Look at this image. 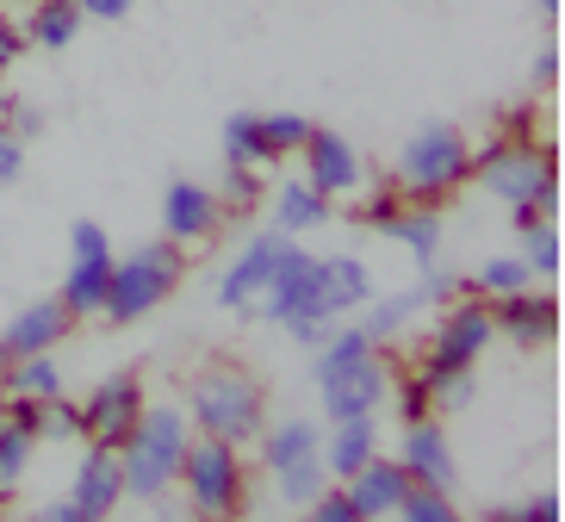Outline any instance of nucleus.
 <instances>
[{
  "label": "nucleus",
  "instance_id": "nucleus-44",
  "mask_svg": "<svg viewBox=\"0 0 565 522\" xmlns=\"http://www.w3.org/2000/svg\"><path fill=\"white\" fill-rule=\"evenodd\" d=\"M7 125H13L25 143H32V137L44 131V113H38V106H19V100H13V106H7Z\"/></svg>",
  "mask_w": 565,
  "mask_h": 522
},
{
  "label": "nucleus",
  "instance_id": "nucleus-10",
  "mask_svg": "<svg viewBox=\"0 0 565 522\" xmlns=\"http://www.w3.org/2000/svg\"><path fill=\"white\" fill-rule=\"evenodd\" d=\"M441 318L429 330V349H423V367L416 373H448V367H479L491 342H498V323H491V305L472 299V292H454L448 305H435Z\"/></svg>",
  "mask_w": 565,
  "mask_h": 522
},
{
  "label": "nucleus",
  "instance_id": "nucleus-33",
  "mask_svg": "<svg viewBox=\"0 0 565 522\" xmlns=\"http://www.w3.org/2000/svg\"><path fill=\"white\" fill-rule=\"evenodd\" d=\"M311 125H317L311 113H262V137H267V150H274V162H299Z\"/></svg>",
  "mask_w": 565,
  "mask_h": 522
},
{
  "label": "nucleus",
  "instance_id": "nucleus-15",
  "mask_svg": "<svg viewBox=\"0 0 565 522\" xmlns=\"http://www.w3.org/2000/svg\"><path fill=\"white\" fill-rule=\"evenodd\" d=\"M392 460L411 472V486H441V491L460 486V467H454V441H448V429H441V417L398 423V448H392Z\"/></svg>",
  "mask_w": 565,
  "mask_h": 522
},
{
  "label": "nucleus",
  "instance_id": "nucleus-37",
  "mask_svg": "<svg viewBox=\"0 0 565 522\" xmlns=\"http://www.w3.org/2000/svg\"><path fill=\"white\" fill-rule=\"evenodd\" d=\"M267 193V174L255 169H224V187H217V200H224V212H255Z\"/></svg>",
  "mask_w": 565,
  "mask_h": 522
},
{
  "label": "nucleus",
  "instance_id": "nucleus-48",
  "mask_svg": "<svg viewBox=\"0 0 565 522\" xmlns=\"http://www.w3.org/2000/svg\"><path fill=\"white\" fill-rule=\"evenodd\" d=\"M7 106H13V87H7V75H0V118H7Z\"/></svg>",
  "mask_w": 565,
  "mask_h": 522
},
{
  "label": "nucleus",
  "instance_id": "nucleus-19",
  "mask_svg": "<svg viewBox=\"0 0 565 522\" xmlns=\"http://www.w3.org/2000/svg\"><path fill=\"white\" fill-rule=\"evenodd\" d=\"M262 200H267V224L286 231V236H311L335 219V200H323L305 174H286V181L274 187V193H262Z\"/></svg>",
  "mask_w": 565,
  "mask_h": 522
},
{
  "label": "nucleus",
  "instance_id": "nucleus-12",
  "mask_svg": "<svg viewBox=\"0 0 565 522\" xmlns=\"http://www.w3.org/2000/svg\"><path fill=\"white\" fill-rule=\"evenodd\" d=\"M224 224H231V212H224V200H217V187L186 181V174L162 187V236H168V243H181V249H205Z\"/></svg>",
  "mask_w": 565,
  "mask_h": 522
},
{
  "label": "nucleus",
  "instance_id": "nucleus-2",
  "mask_svg": "<svg viewBox=\"0 0 565 522\" xmlns=\"http://www.w3.org/2000/svg\"><path fill=\"white\" fill-rule=\"evenodd\" d=\"M181 411L193 423V436H217V441H236V448H249L262 436L267 423V380L231 354H217L205 361L181 392Z\"/></svg>",
  "mask_w": 565,
  "mask_h": 522
},
{
  "label": "nucleus",
  "instance_id": "nucleus-1",
  "mask_svg": "<svg viewBox=\"0 0 565 522\" xmlns=\"http://www.w3.org/2000/svg\"><path fill=\"white\" fill-rule=\"evenodd\" d=\"M392 361L385 342H373L361 323H335L330 337L311 349V386H317V417L342 423V417H380L392 405Z\"/></svg>",
  "mask_w": 565,
  "mask_h": 522
},
{
  "label": "nucleus",
  "instance_id": "nucleus-30",
  "mask_svg": "<svg viewBox=\"0 0 565 522\" xmlns=\"http://www.w3.org/2000/svg\"><path fill=\"white\" fill-rule=\"evenodd\" d=\"M515 255L529 262V274H534V287H553L559 280V219H541V224H529V231L515 236Z\"/></svg>",
  "mask_w": 565,
  "mask_h": 522
},
{
  "label": "nucleus",
  "instance_id": "nucleus-41",
  "mask_svg": "<svg viewBox=\"0 0 565 522\" xmlns=\"http://www.w3.org/2000/svg\"><path fill=\"white\" fill-rule=\"evenodd\" d=\"M392 398H398V423L435 417V411H429V386H423V373H411V380H392Z\"/></svg>",
  "mask_w": 565,
  "mask_h": 522
},
{
  "label": "nucleus",
  "instance_id": "nucleus-47",
  "mask_svg": "<svg viewBox=\"0 0 565 522\" xmlns=\"http://www.w3.org/2000/svg\"><path fill=\"white\" fill-rule=\"evenodd\" d=\"M559 75V51H541L534 56V82H553Z\"/></svg>",
  "mask_w": 565,
  "mask_h": 522
},
{
  "label": "nucleus",
  "instance_id": "nucleus-8",
  "mask_svg": "<svg viewBox=\"0 0 565 522\" xmlns=\"http://www.w3.org/2000/svg\"><path fill=\"white\" fill-rule=\"evenodd\" d=\"M299 236H286V231H274V224H255L243 243H236V255L217 268V280H212V299H217V311H236V318H255V305H262V292L274 287V274H280V262H286V249H292Z\"/></svg>",
  "mask_w": 565,
  "mask_h": 522
},
{
  "label": "nucleus",
  "instance_id": "nucleus-9",
  "mask_svg": "<svg viewBox=\"0 0 565 522\" xmlns=\"http://www.w3.org/2000/svg\"><path fill=\"white\" fill-rule=\"evenodd\" d=\"M472 181L491 193L498 205H522L541 200V193H559V174H553V150L547 143H522V137H503L491 150H472Z\"/></svg>",
  "mask_w": 565,
  "mask_h": 522
},
{
  "label": "nucleus",
  "instance_id": "nucleus-26",
  "mask_svg": "<svg viewBox=\"0 0 565 522\" xmlns=\"http://www.w3.org/2000/svg\"><path fill=\"white\" fill-rule=\"evenodd\" d=\"M224 169H255V174H274V150L262 137V113H231L224 118Z\"/></svg>",
  "mask_w": 565,
  "mask_h": 522
},
{
  "label": "nucleus",
  "instance_id": "nucleus-3",
  "mask_svg": "<svg viewBox=\"0 0 565 522\" xmlns=\"http://www.w3.org/2000/svg\"><path fill=\"white\" fill-rule=\"evenodd\" d=\"M186 441H193V423H186L181 405H143V417L131 423V436L118 441V467H125V498L131 504L174 498Z\"/></svg>",
  "mask_w": 565,
  "mask_h": 522
},
{
  "label": "nucleus",
  "instance_id": "nucleus-23",
  "mask_svg": "<svg viewBox=\"0 0 565 522\" xmlns=\"http://www.w3.org/2000/svg\"><path fill=\"white\" fill-rule=\"evenodd\" d=\"M68 392V373L56 361V349L44 354H13L7 373H0V398H63Z\"/></svg>",
  "mask_w": 565,
  "mask_h": 522
},
{
  "label": "nucleus",
  "instance_id": "nucleus-42",
  "mask_svg": "<svg viewBox=\"0 0 565 522\" xmlns=\"http://www.w3.org/2000/svg\"><path fill=\"white\" fill-rule=\"evenodd\" d=\"M19 56H25V25H19L13 13H0V75H7Z\"/></svg>",
  "mask_w": 565,
  "mask_h": 522
},
{
  "label": "nucleus",
  "instance_id": "nucleus-17",
  "mask_svg": "<svg viewBox=\"0 0 565 522\" xmlns=\"http://www.w3.org/2000/svg\"><path fill=\"white\" fill-rule=\"evenodd\" d=\"M68 330H75V318L63 311V299H32L7 318L0 349H7V361H13V354H44V349H63Z\"/></svg>",
  "mask_w": 565,
  "mask_h": 522
},
{
  "label": "nucleus",
  "instance_id": "nucleus-22",
  "mask_svg": "<svg viewBox=\"0 0 565 522\" xmlns=\"http://www.w3.org/2000/svg\"><path fill=\"white\" fill-rule=\"evenodd\" d=\"M373 455H380V417H342V423H323V467H330L335 486H342L349 472H361Z\"/></svg>",
  "mask_w": 565,
  "mask_h": 522
},
{
  "label": "nucleus",
  "instance_id": "nucleus-16",
  "mask_svg": "<svg viewBox=\"0 0 565 522\" xmlns=\"http://www.w3.org/2000/svg\"><path fill=\"white\" fill-rule=\"evenodd\" d=\"M68 498H75V510H82L87 522H106V516H118V510L131 504V498H125V467H118V448L87 441V455L75 460V479H68Z\"/></svg>",
  "mask_w": 565,
  "mask_h": 522
},
{
  "label": "nucleus",
  "instance_id": "nucleus-5",
  "mask_svg": "<svg viewBox=\"0 0 565 522\" xmlns=\"http://www.w3.org/2000/svg\"><path fill=\"white\" fill-rule=\"evenodd\" d=\"M255 318L280 323L299 349H317V342L330 337L335 323H342V311L330 305V287H323V255H311V249L292 243L286 262H280V274H274V287H267L262 305H255Z\"/></svg>",
  "mask_w": 565,
  "mask_h": 522
},
{
  "label": "nucleus",
  "instance_id": "nucleus-36",
  "mask_svg": "<svg viewBox=\"0 0 565 522\" xmlns=\"http://www.w3.org/2000/svg\"><path fill=\"white\" fill-rule=\"evenodd\" d=\"M38 441H82V405L75 398H44V423H38Z\"/></svg>",
  "mask_w": 565,
  "mask_h": 522
},
{
  "label": "nucleus",
  "instance_id": "nucleus-31",
  "mask_svg": "<svg viewBox=\"0 0 565 522\" xmlns=\"http://www.w3.org/2000/svg\"><path fill=\"white\" fill-rule=\"evenodd\" d=\"M323 486H330V467H323V455H305V460H292V467L274 472V498H280L286 510H305Z\"/></svg>",
  "mask_w": 565,
  "mask_h": 522
},
{
  "label": "nucleus",
  "instance_id": "nucleus-20",
  "mask_svg": "<svg viewBox=\"0 0 565 522\" xmlns=\"http://www.w3.org/2000/svg\"><path fill=\"white\" fill-rule=\"evenodd\" d=\"M380 236H385V243H398V249L411 255L416 268H429V262H441V243H448V219H441V212H435L429 200H404Z\"/></svg>",
  "mask_w": 565,
  "mask_h": 522
},
{
  "label": "nucleus",
  "instance_id": "nucleus-43",
  "mask_svg": "<svg viewBox=\"0 0 565 522\" xmlns=\"http://www.w3.org/2000/svg\"><path fill=\"white\" fill-rule=\"evenodd\" d=\"M82 19H100V25H118L125 13H137V0H75Z\"/></svg>",
  "mask_w": 565,
  "mask_h": 522
},
{
  "label": "nucleus",
  "instance_id": "nucleus-40",
  "mask_svg": "<svg viewBox=\"0 0 565 522\" xmlns=\"http://www.w3.org/2000/svg\"><path fill=\"white\" fill-rule=\"evenodd\" d=\"M25 150H32V143H25V137H19L7 118H0V187H19V181H25Z\"/></svg>",
  "mask_w": 565,
  "mask_h": 522
},
{
  "label": "nucleus",
  "instance_id": "nucleus-6",
  "mask_svg": "<svg viewBox=\"0 0 565 522\" xmlns=\"http://www.w3.org/2000/svg\"><path fill=\"white\" fill-rule=\"evenodd\" d=\"M181 280H186V249L181 243H168V236L131 249L125 262L113 255V280H106L100 318L118 323V330H125V323H143L150 311H162V305L181 292Z\"/></svg>",
  "mask_w": 565,
  "mask_h": 522
},
{
  "label": "nucleus",
  "instance_id": "nucleus-24",
  "mask_svg": "<svg viewBox=\"0 0 565 522\" xmlns=\"http://www.w3.org/2000/svg\"><path fill=\"white\" fill-rule=\"evenodd\" d=\"M19 25H25V44H38V51H68V44L82 38L87 19H82L75 0H32Z\"/></svg>",
  "mask_w": 565,
  "mask_h": 522
},
{
  "label": "nucleus",
  "instance_id": "nucleus-46",
  "mask_svg": "<svg viewBox=\"0 0 565 522\" xmlns=\"http://www.w3.org/2000/svg\"><path fill=\"white\" fill-rule=\"evenodd\" d=\"M32 516H38V522H87L82 510H75V498H51V504H38Z\"/></svg>",
  "mask_w": 565,
  "mask_h": 522
},
{
  "label": "nucleus",
  "instance_id": "nucleus-7",
  "mask_svg": "<svg viewBox=\"0 0 565 522\" xmlns=\"http://www.w3.org/2000/svg\"><path fill=\"white\" fill-rule=\"evenodd\" d=\"M174 491L186 498V516H243V504H249V460H243L236 441L193 436Z\"/></svg>",
  "mask_w": 565,
  "mask_h": 522
},
{
  "label": "nucleus",
  "instance_id": "nucleus-21",
  "mask_svg": "<svg viewBox=\"0 0 565 522\" xmlns=\"http://www.w3.org/2000/svg\"><path fill=\"white\" fill-rule=\"evenodd\" d=\"M249 448L267 472L292 467V460H305V455H323V417H267Z\"/></svg>",
  "mask_w": 565,
  "mask_h": 522
},
{
  "label": "nucleus",
  "instance_id": "nucleus-34",
  "mask_svg": "<svg viewBox=\"0 0 565 522\" xmlns=\"http://www.w3.org/2000/svg\"><path fill=\"white\" fill-rule=\"evenodd\" d=\"M404 205V193L392 181H366L361 193H354V224H361V231H385V224H392V212H398Z\"/></svg>",
  "mask_w": 565,
  "mask_h": 522
},
{
  "label": "nucleus",
  "instance_id": "nucleus-49",
  "mask_svg": "<svg viewBox=\"0 0 565 522\" xmlns=\"http://www.w3.org/2000/svg\"><path fill=\"white\" fill-rule=\"evenodd\" d=\"M541 7V19H559V0H534Z\"/></svg>",
  "mask_w": 565,
  "mask_h": 522
},
{
  "label": "nucleus",
  "instance_id": "nucleus-13",
  "mask_svg": "<svg viewBox=\"0 0 565 522\" xmlns=\"http://www.w3.org/2000/svg\"><path fill=\"white\" fill-rule=\"evenodd\" d=\"M143 405H150V392H143L137 373H113V380H100V386L82 398V441H106V448H118V441L131 436V423L143 417Z\"/></svg>",
  "mask_w": 565,
  "mask_h": 522
},
{
  "label": "nucleus",
  "instance_id": "nucleus-39",
  "mask_svg": "<svg viewBox=\"0 0 565 522\" xmlns=\"http://www.w3.org/2000/svg\"><path fill=\"white\" fill-rule=\"evenodd\" d=\"M305 516H317V522H361V510H354V498L330 479V486H323L311 504H305Z\"/></svg>",
  "mask_w": 565,
  "mask_h": 522
},
{
  "label": "nucleus",
  "instance_id": "nucleus-29",
  "mask_svg": "<svg viewBox=\"0 0 565 522\" xmlns=\"http://www.w3.org/2000/svg\"><path fill=\"white\" fill-rule=\"evenodd\" d=\"M32 455H38V436H25V429L7 417V405H0V504H13L19 491H25Z\"/></svg>",
  "mask_w": 565,
  "mask_h": 522
},
{
  "label": "nucleus",
  "instance_id": "nucleus-18",
  "mask_svg": "<svg viewBox=\"0 0 565 522\" xmlns=\"http://www.w3.org/2000/svg\"><path fill=\"white\" fill-rule=\"evenodd\" d=\"M342 491L354 498L361 522H385V516H398L404 491H411V472H404L392 455H373L361 472H349V479H342Z\"/></svg>",
  "mask_w": 565,
  "mask_h": 522
},
{
  "label": "nucleus",
  "instance_id": "nucleus-38",
  "mask_svg": "<svg viewBox=\"0 0 565 522\" xmlns=\"http://www.w3.org/2000/svg\"><path fill=\"white\" fill-rule=\"evenodd\" d=\"M68 262H113V236H106L100 219L68 224Z\"/></svg>",
  "mask_w": 565,
  "mask_h": 522
},
{
  "label": "nucleus",
  "instance_id": "nucleus-50",
  "mask_svg": "<svg viewBox=\"0 0 565 522\" xmlns=\"http://www.w3.org/2000/svg\"><path fill=\"white\" fill-rule=\"evenodd\" d=\"M0 373H7V349H0Z\"/></svg>",
  "mask_w": 565,
  "mask_h": 522
},
{
  "label": "nucleus",
  "instance_id": "nucleus-4",
  "mask_svg": "<svg viewBox=\"0 0 565 522\" xmlns=\"http://www.w3.org/2000/svg\"><path fill=\"white\" fill-rule=\"evenodd\" d=\"M392 187H398L404 200H454L460 187H472V137L448 118H429V125H416L411 137L398 143L392 156Z\"/></svg>",
  "mask_w": 565,
  "mask_h": 522
},
{
  "label": "nucleus",
  "instance_id": "nucleus-27",
  "mask_svg": "<svg viewBox=\"0 0 565 522\" xmlns=\"http://www.w3.org/2000/svg\"><path fill=\"white\" fill-rule=\"evenodd\" d=\"M323 287H330V305L335 311H342V318H349V311H361L366 299H373V268H366L361 255H323Z\"/></svg>",
  "mask_w": 565,
  "mask_h": 522
},
{
  "label": "nucleus",
  "instance_id": "nucleus-14",
  "mask_svg": "<svg viewBox=\"0 0 565 522\" xmlns=\"http://www.w3.org/2000/svg\"><path fill=\"white\" fill-rule=\"evenodd\" d=\"M491 323H498V342H510L515 354H541L559 337V299L541 287H522L510 299H491Z\"/></svg>",
  "mask_w": 565,
  "mask_h": 522
},
{
  "label": "nucleus",
  "instance_id": "nucleus-35",
  "mask_svg": "<svg viewBox=\"0 0 565 522\" xmlns=\"http://www.w3.org/2000/svg\"><path fill=\"white\" fill-rule=\"evenodd\" d=\"M404 522H460V510H454V491L441 486H411L404 491V504H398Z\"/></svg>",
  "mask_w": 565,
  "mask_h": 522
},
{
  "label": "nucleus",
  "instance_id": "nucleus-32",
  "mask_svg": "<svg viewBox=\"0 0 565 522\" xmlns=\"http://www.w3.org/2000/svg\"><path fill=\"white\" fill-rule=\"evenodd\" d=\"M423 386H429V411H435V417H460V411H472V398H479V373H472V367L423 373Z\"/></svg>",
  "mask_w": 565,
  "mask_h": 522
},
{
  "label": "nucleus",
  "instance_id": "nucleus-25",
  "mask_svg": "<svg viewBox=\"0 0 565 522\" xmlns=\"http://www.w3.org/2000/svg\"><path fill=\"white\" fill-rule=\"evenodd\" d=\"M522 287H534V274H529V262L515 249H503V255H484L472 274H460V292H472V299H510V292H522Z\"/></svg>",
  "mask_w": 565,
  "mask_h": 522
},
{
  "label": "nucleus",
  "instance_id": "nucleus-45",
  "mask_svg": "<svg viewBox=\"0 0 565 522\" xmlns=\"http://www.w3.org/2000/svg\"><path fill=\"white\" fill-rule=\"evenodd\" d=\"M515 522H559V498H553V491H541L534 504L515 510Z\"/></svg>",
  "mask_w": 565,
  "mask_h": 522
},
{
  "label": "nucleus",
  "instance_id": "nucleus-28",
  "mask_svg": "<svg viewBox=\"0 0 565 522\" xmlns=\"http://www.w3.org/2000/svg\"><path fill=\"white\" fill-rule=\"evenodd\" d=\"M106 280H113V262H68V274H63V311L75 323L82 318H100V305H106Z\"/></svg>",
  "mask_w": 565,
  "mask_h": 522
},
{
  "label": "nucleus",
  "instance_id": "nucleus-11",
  "mask_svg": "<svg viewBox=\"0 0 565 522\" xmlns=\"http://www.w3.org/2000/svg\"><path fill=\"white\" fill-rule=\"evenodd\" d=\"M299 174L323 193V200H354L366 187V156L354 150L342 131L311 125V137H305V150H299Z\"/></svg>",
  "mask_w": 565,
  "mask_h": 522
}]
</instances>
